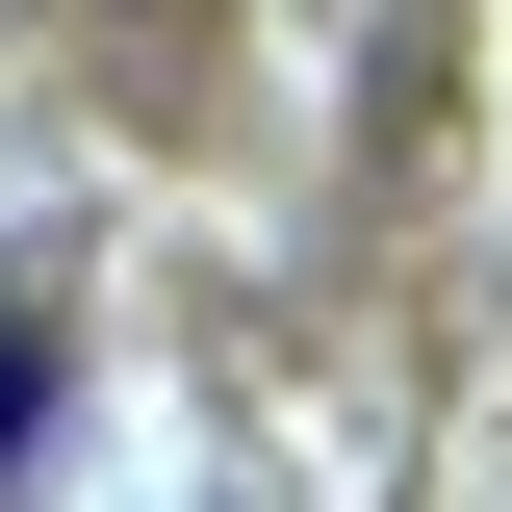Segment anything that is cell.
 I'll return each mask as SVG.
<instances>
[{
    "label": "cell",
    "mask_w": 512,
    "mask_h": 512,
    "mask_svg": "<svg viewBox=\"0 0 512 512\" xmlns=\"http://www.w3.org/2000/svg\"><path fill=\"white\" fill-rule=\"evenodd\" d=\"M26 436H52V282L0 256V487H26Z\"/></svg>",
    "instance_id": "6da1fadb"
}]
</instances>
